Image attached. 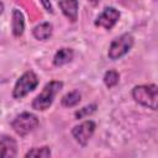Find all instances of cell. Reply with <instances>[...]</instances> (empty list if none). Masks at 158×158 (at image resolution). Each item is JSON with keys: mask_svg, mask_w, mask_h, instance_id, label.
Returning a JSON list of instances; mask_svg holds the SVG:
<instances>
[{"mask_svg": "<svg viewBox=\"0 0 158 158\" xmlns=\"http://www.w3.org/2000/svg\"><path fill=\"white\" fill-rule=\"evenodd\" d=\"M63 88V83L59 81V80H52L49 83H47L42 91L33 99L32 101V107L35 110H38V111H44L47 110L53 100H54V96L57 93H59V90Z\"/></svg>", "mask_w": 158, "mask_h": 158, "instance_id": "cell-1", "label": "cell"}, {"mask_svg": "<svg viewBox=\"0 0 158 158\" xmlns=\"http://www.w3.org/2000/svg\"><path fill=\"white\" fill-rule=\"evenodd\" d=\"M132 98L139 105L152 110H157L158 88L156 84L137 85L132 89Z\"/></svg>", "mask_w": 158, "mask_h": 158, "instance_id": "cell-2", "label": "cell"}, {"mask_svg": "<svg viewBox=\"0 0 158 158\" xmlns=\"http://www.w3.org/2000/svg\"><path fill=\"white\" fill-rule=\"evenodd\" d=\"M38 77L36 75V73L33 70H27L16 81L14 90H12V96L14 99H22L23 96H26L28 93L33 91L37 85H38Z\"/></svg>", "mask_w": 158, "mask_h": 158, "instance_id": "cell-3", "label": "cell"}, {"mask_svg": "<svg viewBox=\"0 0 158 158\" xmlns=\"http://www.w3.org/2000/svg\"><path fill=\"white\" fill-rule=\"evenodd\" d=\"M38 125H40V121L37 116L31 112H22L17 115L11 122L12 130L21 137H25L30 132L35 131L38 127Z\"/></svg>", "mask_w": 158, "mask_h": 158, "instance_id": "cell-4", "label": "cell"}, {"mask_svg": "<svg viewBox=\"0 0 158 158\" xmlns=\"http://www.w3.org/2000/svg\"><path fill=\"white\" fill-rule=\"evenodd\" d=\"M135 42V38L131 33H123L120 37L115 38L110 47H109V52H107V57L111 60H116L120 59L121 57H123L126 53H128V51L132 48Z\"/></svg>", "mask_w": 158, "mask_h": 158, "instance_id": "cell-5", "label": "cell"}, {"mask_svg": "<svg viewBox=\"0 0 158 158\" xmlns=\"http://www.w3.org/2000/svg\"><path fill=\"white\" fill-rule=\"evenodd\" d=\"M95 128H96V125H95L94 121H91V120H85V121H83L81 123L77 125V126L72 130V135H73V137L75 138V141H77L80 146L85 147V146L88 144L89 139L93 137V135H94V132H95Z\"/></svg>", "mask_w": 158, "mask_h": 158, "instance_id": "cell-6", "label": "cell"}, {"mask_svg": "<svg viewBox=\"0 0 158 158\" xmlns=\"http://www.w3.org/2000/svg\"><path fill=\"white\" fill-rule=\"evenodd\" d=\"M118 19H120V11L112 6H109L102 10V12L96 17L94 23L95 26L104 27L105 30H111L116 25Z\"/></svg>", "mask_w": 158, "mask_h": 158, "instance_id": "cell-7", "label": "cell"}, {"mask_svg": "<svg viewBox=\"0 0 158 158\" xmlns=\"http://www.w3.org/2000/svg\"><path fill=\"white\" fill-rule=\"evenodd\" d=\"M17 156V143L15 138L7 135L0 137V157L2 158H14Z\"/></svg>", "mask_w": 158, "mask_h": 158, "instance_id": "cell-8", "label": "cell"}, {"mask_svg": "<svg viewBox=\"0 0 158 158\" xmlns=\"http://www.w3.org/2000/svg\"><path fill=\"white\" fill-rule=\"evenodd\" d=\"M58 6L60 7L63 15L70 22H75L78 20V7H79L78 0H59Z\"/></svg>", "mask_w": 158, "mask_h": 158, "instance_id": "cell-9", "label": "cell"}, {"mask_svg": "<svg viewBox=\"0 0 158 158\" xmlns=\"http://www.w3.org/2000/svg\"><path fill=\"white\" fill-rule=\"evenodd\" d=\"M11 30H12V35L15 37L22 36V33L25 31V17H23V14L19 9H14L12 10Z\"/></svg>", "mask_w": 158, "mask_h": 158, "instance_id": "cell-10", "label": "cell"}, {"mask_svg": "<svg viewBox=\"0 0 158 158\" xmlns=\"http://www.w3.org/2000/svg\"><path fill=\"white\" fill-rule=\"evenodd\" d=\"M52 32H53V26L52 23L49 22H43V23H40L37 25L33 30H32V33H33V37L38 41H47L51 36H52Z\"/></svg>", "mask_w": 158, "mask_h": 158, "instance_id": "cell-11", "label": "cell"}, {"mask_svg": "<svg viewBox=\"0 0 158 158\" xmlns=\"http://www.w3.org/2000/svg\"><path fill=\"white\" fill-rule=\"evenodd\" d=\"M74 57V52L72 48H60L56 52L53 57V64L56 67H62L67 63H69Z\"/></svg>", "mask_w": 158, "mask_h": 158, "instance_id": "cell-12", "label": "cell"}, {"mask_svg": "<svg viewBox=\"0 0 158 158\" xmlns=\"http://www.w3.org/2000/svg\"><path fill=\"white\" fill-rule=\"evenodd\" d=\"M80 99H81V95L78 90H73V91H69L67 93L62 100H60V104L65 107H73V106H77L79 102H80Z\"/></svg>", "mask_w": 158, "mask_h": 158, "instance_id": "cell-13", "label": "cell"}, {"mask_svg": "<svg viewBox=\"0 0 158 158\" xmlns=\"http://www.w3.org/2000/svg\"><path fill=\"white\" fill-rule=\"evenodd\" d=\"M26 158L28 157H42V158H47L51 157V148L48 146H43V147H35L32 149H30L26 154Z\"/></svg>", "mask_w": 158, "mask_h": 158, "instance_id": "cell-14", "label": "cell"}, {"mask_svg": "<svg viewBox=\"0 0 158 158\" xmlns=\"http://www.w3.org/2000/svg\"><path fill=\"white\" fill-rule=\"evenodd\" d=\"M120 80V74L116 70H107L104 75V84L106 85V88L111 89L115 85H117Z\"/></svg>", "mask_w": 158, "mask_h": 158, "instance_id": "cell-15", "label": "cell"}, {"mask_svg": "<svg viewBox=\"0 0 158 158\" xmlns=\"http://www.w3.org/2000/svg\"><path fill=\"white\" fill-rule=\"evenodd\" d=\"M96 107H98V106H96V104L86 105V106H84V107L79 109L78 111H75V112H74V116H75V118H77V120L83 118V117H86V116H89V115L94 114V112L96 111Z\"/></svg>", "mask_w": 158, "mask_h": 158, "instance_id": "cell-16", "label": "cell"}, {"mask_svg": "<svg viewBox=\"0 0 158 158\" xmlns=\"http://www.w3.org/2000/svg\"><path fill=\"white\" fill-rule=\"evenodd\" d=\"M42 6L44 7V10L49 14H53V7H52V4H51V0H40Z\"/></svg>", "mask_w": 158, "mask_h": 158, "instance_id": "cell-17", "label": "cell"}, {"mask_svg": "<svg viewBox=\"0 0 158 158\" xmlns=\"http://www.w3.org/2000/svg\"><path fill=\"white\" fill-rule=\"evenodd\" d=\"M4 12V4H2V1L0 0V15Z\"/></svg>", "mask_w": 158, "mask_h": 158, "instance_id": "cell-18", "label": "cell"}]
</instances>
